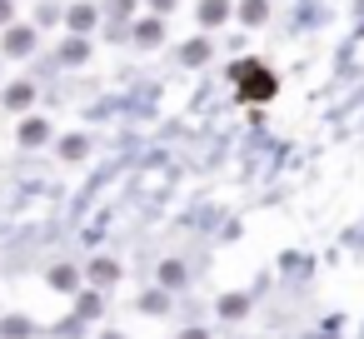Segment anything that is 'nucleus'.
I'll list each match as a JSON object with an SVG mask.
<instances>
[{
	"mask_svg": "<svg viewBox=\"0 0 364 339\" xmlns=\"http://www.w3.org/2000/svg\"><path fill=\"white\" fill-rule=\"evenodd\" d=\"M70 26H75V31L95 26V11H90V6H75V11H70Z\"/></svg>",
	"mask_w": 364,
	"mask_h": 339,
	"instance_id": "nucleus-5",
	"label": "nucleus"
},
{
	"mask_svg": "<svg viewBox=\"0 0 364 339\" xmlns=\"http://www.w3.org/2000/svg\"><path fill=\"white\" fill-rule=\"evenodd\" d=\"M50 284H55V289H75V269H55Z\"/></svg>",
	"mask_w": 364,
	"mask_h": 339,
	"instance_id": "nucleus-9",
	"label": "nucleus"
},
{
	"mask_svg": "<svg viewBox=\"0 0 364 339\" xmlns=\"http://www.w3.org/2000/svg\"><path fill=\"white\" fill-rule=\"evenodd\" d=\"M220 314H245V294H225L220 299Z\"/></svg>",
	"mask_w": 364,
	"mask_h": 339,
	"instance_id": "nucleus-8",
	"label": "nucleus"
},
{
	"mask_svg": "<svg viewBox=\"0 0 364 339\" xmlns=\"http://www.w3.org/2000/svg\"><path fill=\"white\" fill-rule=\"evenodd\" d=\"M205 55H210V45H205V41H200V45H190V50H185V60H190V65H195V60H205Z\"/></svg>",
	"mask_w": 364,
	"mask_h": 339,
	"instance_id": "nucleus-11",
	"label": "nucleus"
},
{
	"mask_svg": "<svg viewBox=\"0 0 364 339\" xmlns=\"http://www.w3.org/2000/svg\"><path fill=\"white\" fill-rule=\"evenodd\" d=\"M21 140H26V145H36V140H46V120H31V125L21 130Z\"/></svg>",
	"mask_w": 364,
	"mask_h": 339,
	"instance_id": "nucleus-7",
	"label": "nucleus"
},
{
	"mask_svg": "<svg viewBox=\"0 0 364 339\" xmlns=\"http://www.w3.org/2000/svg\"><path fill=\"white\" fill-rule=\"evenodd\" d=\"M6 100H11V105H26V100H31V85H16V90H11Z\"/></svg>",
	"mask_w": 364,
	"mask_h": 339,
	"instance_id": "nucleus-12",
	"label": "nucleus"
},
{
	"mask_svg": "<svg viewBox=\"0 0 364 339\" xmlns=\"http://www.w3.org/2000/svg\"><path fill=\"white\" fill-rule=\"evenodd\" d=\"M90 274H95L100 284H110V279L120 274V264H110V259H95V264H90Z\"/></svg>",
	"mask_w": 364,
	"mask_h": 339,
	"instance_id": "nucleus-4",
	"label": "nucleus"
},
{
	"mask_svg": "<svg viewBox=\"0 0 364 339\" xmlns=\"http://www.w3.org/2000/svg\"><path fill=\"white\" fill-rule=\"evenodd\" d=\"M230 80H235V95H240V100H269V95L279 90V80H274L269 65H259V60H240V65L230 70Z\"/></svg>",
	"mask_w": 364,
	"mask_h": 339,
	"instance_id": "nucleus-1",
	"label": "nucleus"
},
{
	"mask_svg": "<svg viewBox=\"0 0 364 339\" xmlns=\"http://www.w3.org/2000/svg\"><path fill=\"white\" fill-rule=\"evenodd\" d=\"M6 16H11V6H6V0H0V21H6Z\"/></svg>",
	"mask_w": 364,
	"mask_h": 339,
	"instance_id": "nucleus-15",
	"label": "nucleus"
},
{
	"mask_svg": "<svg viewBox=\"0 0 364 339\" xmlns=\"http://www.w3.org/2000/svg\"><path fill=\"white\" fill-rule=\"evenodd\" d=\"M170 6H175V0H155V11H170Z\"/></svg>",
	"mask_w": 364,
	"mask_h": 339,
	"instance_id": "nucleus-14",
	"label": "nucleus"
},
{
	"mask_svg": "<svg viewBox=\"0 0 364 339\" xmlns=\"http://www.w3.org/2000/svg\"><path fill=\"white\" fill-rule=\"evenodd\" d=\"M135 36H140V41H145V45H155V41H165V31H160V26H155V21H145V26H140V31H135Z\"/></svg>",
	"mask_w": 364,
	"mask_h": 339,
	"instance_id": "nucleus-6",
	"label": "nucleus"
},
{
	"mask_svg": "<svg viewBox=\"0 0 364 339\" xmlns=\"http://www.w3.org/2000/svg\"><path fill=\"white\" fill-rule=\"evenodd\" d=\"M6 50H11V55H26V50H31V31H11V36H6Z\"/></svg>",
	"mask_w": 364,
	"mask_h": 339,
	"instance_id": "nucleus-3",
	"label": "nucleus"
},
{
	"mask_svg": "<svg viewBox=\"0 0 364 339\" xmlns=\"http://www.w3.org/2000/svg\"><path fill=\"white\" fill-rule=\"evenodd\" d=\"M160 279H165V284H180V279H185V269H180V264H165V269H160Z\"/></svg>",
	"mask_w": 364,
	"mask_h": 339,
	"instance_id": "nucleus-10",
	"label": "nucleus"
},
{
	"mask_svg": "<svg viewBox=\"0 0 364 339\" xmlns=\"http://www.w3.org/2000/svg\"><path fill=\"white\" fill-rule=\"evenodd\" d=\"M200 21H205V26H220V21H225V0H205V6H200Z\"/></svg>",
	"mask_w": 364,
	"mask_h": 339,
	"instance_id": "nucleus-2",
	"label": "nucleus"
},
{
	"mask_svg": "<svg viewBox=\"0 0 364 339\" xmlns=\"http://www.w3.org/2000/svg\"><path fill=\"white\" fill-rule=\"evenodd\" d=\"M180 339H205V329H190V334H180Z\"/></svg>",
	"mask_w": 364,
	"mask_h": 339,
	"instance_id": "nucleus-13",
	"label": "nucleus"
}]
</instances>
